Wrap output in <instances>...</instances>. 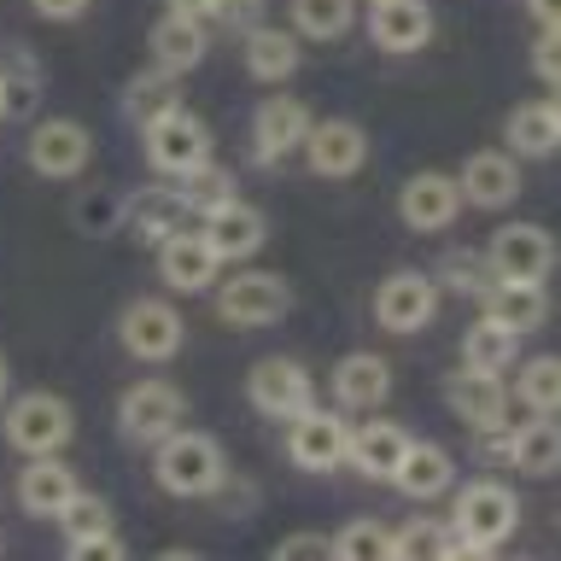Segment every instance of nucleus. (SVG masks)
<instances>
[{"label":"nucleus","instance_id":"obj_50","mask_svg":"<svg viewBox=\"0 0 561 561\" xmlns=\"http://www.w3.org/2000/svg\"><path fill=\"white\" fill-rule=\"evenodd\" d=\"M0 123H7V100H0Z\"/></svg>","mask_w":561,"mask_h":561},{"label":"nucleus","instance_id":"obj_28","mask_svg":"<svg viewBox=\"0 0 561 561\" xmlns=\"http://www.w3.org/2000/svg\"><path fill=\"white\" fill-rule=\"evenodd\" d=\"M152 65L170 70V77H187V70L205 65V18H187V12H164L152 24Z\"/></svg>","mask_w":561,"mask_h":561},{"label":"nucleus","instance_id":"obj_32","mask_svg":"<svg viewBox=\"0 0 561 561\" xmlns=\"http://www.w3.org/2000/svg\"><path fill=\"white\" fill-rule=\"evenodd\" d=\"M42 59H35L30 47H7L0 53V100H7V117H30L35 105H42Z\"/></svg>","mask_w":561,"mask_h":561},{"label":"nucleus","instance_id":"obj_29","mask_svg":"<svg viewBox=\"0 0 561 561\" xmlns=\"http://www.w3.org/2000/svg\"><path fill=\"white\" fill-rule=\"evenodd\" d=\"M240 59H245V77H257V82H287V77H298V65H305V47H298L293 30L252 24V30H245Z\"/></svg>","mask_w":561,"mask_h":561},{"label":"nucleus","instance_id":"obj_47","mask_svg":"<svg viewBox=\"0 0 561 561\" xmlns=\"http://www.w3.org/2000/svg\"><path fill=\"white\" fill-rule=\"evenodd\" d=\"M526 12L538 18V24H561V12H556V0H526Z\"/></svg>","mask_w":561,"mask_h":561},{"label":"nucleus","instance_id":"obj_10","mask_svg":"<svg viewBox=\"0 0 561 561\" xmlns=\"http://www.w3.org/2000/svg\"><path fill=\"white\" fill-rule=\"evenodd\" d=\"M245 398H252L257 415L287 421V415H298V410L316 403V380H310V368L298 357H257L252 375H245Z\"/></svg>","mask_w":561,"mask_h":561},{"label":"nucleus","instance_id":"obj_36","mask_svg":"<svg viewBox=\"0 0 561 561\" xmlns=\"http://www.w3.org/2000/svg\"><path fill=\"white\" fill-rule=\"evenodd\" d=\"M175 193H182V205L193 210V217H205L210 205L234 199V170L217 164V158H205V164H193L187 175H175Z\"/></svg>","mask_w":561,"mask_h":561},{"label":"nucleus","instance_id":"obj_34","mask_svg":"<svg viewBox=\"0 0 561 561\" xmlns=\"http://www.w3.org/2000/svg\"><path fill=\"white\" fill-rule=\"evenodd\" d=\"M508 398L520 403V410H533V415H556L561 410V357H533V363H520V380L508 386Z\"/></svg>","mask_w":561,"mask_h":561},{"label":"nucleus","instance_id":"obj_23","mask_svg":"<svg viewBox=\"0 0 561 561\" xmlns=\"http://www.w3.org/2000/svg\"><path fill=\"white\" fill-rule=\"evenodd\" d=\"M480 316H491V322L515 328L520 340L533 328H543V316H550V293H543V280H508L497 275L491 287L480 293Z\"/></svg>","mask_w":561,"mask_h":561},{"label":"nucleus","instance_id":"obj_26","mask_svg":"<svg viewBox=\"0 0 561 561\" xmlns=\"http://www.w3.org/2000/svg\"><path fill=\"white\" fill-rule=\"evenodd\" d=\"M403 445H410V433H403L398 421H363V427H351V438H345V468H357L363 480L380 485V480H392Z\"/></svg>","mask_w":561,"mask_h":561},{"label":"nucleus","instance_id":"obj_14","mask_svg":"<svg viewBox=\"0 0 561 561\" xmlns=\"http://www.w3.org/2000/svg\"><path fill=\"white\" fill-rule=\"evenodd\" d=\"M462 210H468L462 187H456V175H445V170H415L410 182L398 187V217H403V228H415V234H445Z\"/></svg>","mask_w":561,"mask_h":561},{"label":"nucleus","instance_id":"obj_12","mask_svg":"<svg viewBox=\"0 0 561 561\" xmlns=\"http://www.w3.org/2000/svg\"><path fill=\"white\" fill-rule=\"evenodd\" d=\"M438 316V280L427 270H392L375 287V322L386 333H421Z\"/></svg>","mask_w":561,"mask_h":561},{"label":"nucleus","instance_id":"obj_1","mask_svg":"<svg viewBox=\"0 0 561 561\" xmlns=\"http://www.w3.org/2000/svg\"><path fill=\"white\" fill-rule=\"evenodd\" d=\"M450 520H445V556H491L520 526V497L503 480H468L450 485Z\"/></svg>","mask_w":561,"mask_h":561},{"label":"nucleus","instance_id":"obj_49","mask_svg":"<svg viewBox=\"0 0 561 561\" xmlns=\"http://www.w3.org/2000/svg\"><path fill=\"white\" fill-rule=\"evenodd\" d=\"M7 386H12V363H7V351H0V403H7Z\"/></svg>","mask_w":561,"mask_h":561},{"label":"nucleus","instance_id":"obj_20","mask_svg":"<svg viewBox=\"0 0 561 561\" xmlns=\"http://www.w3.org/2000/svg\"><path fill=\"white\" fill-rule=\"evenodd\" d=\"M368 42L380 53H421L433 42V7L427 0H375L368 7Z\"/></svg>","mask_w":561,"mask_h":561},{"label":"nucleus","instance_id":"obj_35","mask_svg":"<svg viewBox=\"0 0 561 561\" xmlns=\"http://www.w3.org/2000/svg\"><path fill=\"white\" fill-rule=\"evenodd\" d=\"M175 82H182V77H170V70H158V65L140 70V77L123 88V117H129L135 129H140V123H152L158 112L182 105V88H175Z\"/></svg>","mask_w":561,"mask_h":561},{"label":"nucleus","instance_id":"obj_44","mask_svg":"<svg viewBox=\"0 0 561 561\" xmlns=\"http://www.w3.org/2000/svg\"><path fill=\"white\" fill-rule=\"evenodd\" d=\"M556 47H561V24H538V42H533V70L543 77V88H556V77H561Z\"/></svg>","mask_w":561,"mask_h":561},{"label":"nucleus","instance_id":"obj_37","mask_svg":"<svg viewBox=\"0 0 561 561\" xmlns=\"http://www.w3.org/2000/svg\"><path fill=\"white\" fill-rule=\"evenodd\" d=\"M333 556H340V561H386V556H392V526H386L380 515L345 520L340 533H333Z\"/></svg>","mask_w":561,"mask_h":561},{"label":"nucleus","instance_id":"obj_41","mask_svg":"<svg viewBox=\"0 0 561 561\" xmlns=\"http://www.w3.org/2000/svg\"><path fill=\"white\" fill-rule=\"evenodd\" d=\"M199 18L217 30H252V24H263V0H205Z\"/></svg>","mask_w":561,"mask_h":561},{"label":"nucleus","instance_id":"obj_24","mask_svg":"<svg viewBox=\"0 0 561 561\" xmlns=\"http://www.w3.org/2000/svg\"><path fill=\"white\" fill-rule=\"evenodd\" d=\"M70 491H77V468L65 462V456H30L24 473H18V508L35 520H53L59 508L70 503Z\"/></svg>","mask_w":561,"mask_h":561},{"label":"nucleus","instance_id":"obj_6","mask_svg":"<svg viewBox=\"0 0 561 561\" xmlns=\"http://www.w3.org/2000/svg\"><path fill=\"white\" fill-rule=\"evenodd\" d=\"M117 345L129 351L135 363H170V357H182V345H187V322L170 298H135V305L117 316Z\"/></svg>","mask_w":561,"mask_h":561},{"label":"nucleus","instance_id":"obj_38","mask_svg":"<svg viewBox=\"0 0 561 561\" xmlns=\"http://www.w3.org/2000/svg\"><path fill=\"white\" fill-rule=\"evenodd\" d=\"M53 526L65 533V543H88V538H100V533H112V503L94 497V491H70V503L53 515Z\"/></svg>","mask_w":561,"mask_h":561},{"label":"nucleus","instance_id":"obj_11","mask_svg":"<svg viewBox=\"0 0 561 561\" xmlns=\"http://www.w3.org/2000/svg\"><path fill=\"white\" fill-rule=\"evenodd\" d=\"M298 152H305L310 175H322V182H345V175H357L368 164V129L357 117H316Z\"/></svg>","mask_w":561,"mask_h":561},{"label":"nucleus","instance_id":"obj_4","mask_svg":"<svg viewBox=\"0 0 561 561\" xmlns=\"http://www.w3.org/2000/svg\"><path fill=\"white\" fill-rule=\"evenodd\" d=\"M77 438V410L59 392H24L7 410V445L18 456H65V445Z\"/></svg>","mask_w":561,"mask_h":561},{"label":"nucleus","instance_id":"obj_19","mask_svg":"<svg viewBox=\"0 0 561 561\" xmlns=\"http://www.w3.org/2000/svg\"><path fill=\"white\" fill-rule=\"evenodd\" d=\"M310 123H316V117H310L305 100H287V94L263 100L257 117H252V158H257V164H280L287 152L305 147Z\"/></svg>","mask_w":561,"mask_h":561},{"label":"nucleus","instance_id":"obj_16","mask_svg":"<svg viewBox=\"0 0 561 561\" xmlns=\"http://www.w3.org/2000/svg\"><path fill=\"white\" fill-rule=\"evenodd\" d=\"M199 234L210 240V252H217L222 263H252L263 252V240H270V222H263L257 205H245L240 193L222 205H210L199 217Z\"/></svg>","mask_w":561,"mask_h":561},{"label":"nucleus","instance_id":"obj_27","mask_svg":"<svg viewBox=\"0 0 561 561\" xmlns=\"http://www.w3.org/2000/svg\"><path fill=\"white\" fill-rule=\"evenodd\" d=\"M561 147V112L556 100H526L503 117V152L508 158H550Z\"/></svg>","mask_w":561,"mask_h":561},{"label":"nucleus","instance_id":"obj_43","mask_svg":"<svg viewBox=\"0 0 561 561\" xmlns=\"http://www.w3.org/2000/svg\"><path fill=\"white\" fill-rule=\"evenodd\" d=\"M123 205H129L123 193H100V199L88 193V199L77 205V222H82V228H117V222H123Z\"/></svg>","mask_w":561,"mask_h":561},{"label":"nucleus","instance_id":"obj_8","mask_svg":"<svg viewBox=\"0 0 561 561\" xmlns=\"http://www.w3.org/2000/svg\"><path fill=\"white\" fill-rule=\"evenodd\" d=\"M24 164L42 175V182H70V175H82L94 164V135H88V123H77V117H42L30 129Z\"/></svg>","mask_w":561,"mask_h":561},{"label":"nucleus","instance_id":"obj_30","mask_svg":"<svg viewBox=\"0 0 561 561\" xmlns=\"http://www.w3.org/2000/svg\"><path fill=\"white\" fill-rule=\"evenodd\" d=\"M123 222L135 228L140 245H158V240H170L175 228H187L193 210L182 205V193H175V182H170V187H140L135 199L123 205Z\"/></svg>","mask_w":561,"mask_h":561},{"label":"nucleus","instance_id":"obj_40","mask_svg":"<svg viewBox=\"0 0 561 561\" xmlns=\"http://www.w3.org/2000/svg\"><path fill=\"white\" fill-rule=\"evenodd\" d=\"M392 556H398V561L445 556V520H403L398 533H392Z\"/></svg>","mask_w":561,"mask_h":561},{"label":"nucleus","instance_id":"obj_33","mask_svg":"<svg viewBox=\"0 0 561 561\" xmlns=\"http://www.w3.org/2000/svg\"><path fill=\"white\" fill-rule=\"evenodd\" d=\"M287 18L305 42H340L357 24V0H287Z\"/></svg>","mask_w":561,"mask_h":561},{"label":"nucleus","instance_id":"obj_21","mask_svg":"<svg viewBox=\"0 0 561 561\" xmlns=\"http://www.w3.org/2000/svg\"><path fill=\"white\" fill-rule=\"evenodd\" d=\"M497 462H508L515 473H526V480H550V473L561 468V427H556V415H533L526 427H503Z\"/></svg>","mask_w":561,"mask_h":561},{"label":"nucleus","instance_id":"obj_18","mask_svg":"<svg viewBox=\"0 0 561 561\" xmlns=\"http://www.w3.org/2000/svg\"><path fill=\"white\" fill-rule=\"evenodd\" d=\"M456 187H462V205L473 210H508L520 199V158H508L503 147L468 152V164L456 170Z\"/></svg>","mask_w":561,"mask_h":561},{"label":"nucleus","instance_id":"obj_3","mask_svg":"<svg viewBox=\"0 0 561 561\" xmlns=\"http://www.w3.org/2000/svg\"><path fill=\"white\" fill-rule=\"evenodd\" d=\"M210 293H217V316L228 328H275L293 310V280L275 270H234Z\"/></svg>","mask_w":561,"mask_h":561},{"label":"nucleus","instance_id":"obj_13","mask_svg":"<svg viewBox=\"0 0 561 561\" xmlns=\"http://www.w3.org/2000/svg\"><path fill=\"white\" fill-rule=\"evenodd\" d=\"M445 403L468 433H503L508 415H515V398H508L503 375H480V368H456L445 380Z\"/></svg>","mask_w":561,"mask_h":561},{"label":"nucleus","instance_id":"obj_22","mask_svg":"<svg viewBox=\"0 0 561 561\" xmlns=\"http://www.w3.org/2000/svg\"><path fill=\"white\" fill-rule=\"evenodd\" d=\"M392 398V363L380 351H351L333 363V403L340 410H380Z\"/></svg>","mask_w":561,"mask_h":561},{"label":"nucleus","instance_id":"obj_39","mask_svg":"<svg viewBox=\"0 0 561 561\" xmlns=\"http://www.w3.org/2000/svg\"><path fill=\"white\" fill-rule=\"evenodd\" d=\"M433 280H438V287H450V293H462V298H480L497 275H491L485 252H445V263L433 270Z\"/></svg>","mask_w":561,"mask_h":561},{"label":"nucleus","instance_id":"obj_51","mask_svg":"<svg viewBox=\"0 0 561 561\" xmlns=\"http://www.w3.org/2000/svg\"><path fill=\"white\" fill-rule=\"evenodd\" d=\"M363 7H375V0H363Z\"/></svg>","mask_w":561,"mask_h":561},{"label":"nucleus","instance_id":"obj_2","mask_svg":"<svg viewBox=\"0 0 561 561\" xmlns=\"http://www.w3.org/2000/svg\"><path fill=\"white\" fill-rule=\"evenodd\" d=\"M152 480L170 491V497H217L228 485V456L210 433L199 427H175L170 438L152 445Z\"/></svg>","mask_w":561,"mask_h":561},{"label":"nucleus","instance_id":"obj_7","mask_svg":"<svg viewBox=\"0 0 561 561\" xmlns=\"http://www.w3.org/2000/svg\"><path fill=\"white\" fill-rule=\"evenodd\" d=\"M182 421H187V398H182V386H170V380H135L129 392L117 398V433L129 438V445H158V438H170Z\"/></svg>","mask_w":561,"mask_h":561},{"label":"nucleus","instance_id":"obj_48","mask_svg":"<svg viewBox=\"0 0 561 561\" xmlns=\"http://www.w3.org/2000/svg\"><path fill=\"white\" fill-rule=\"evenodd\" d=\"M164 12H187V18H199V12H205V0H164Z\"/></svg>","mask_w":561,"mask_h":561},{"label":"nucleus","instance_id":"obj_9","mask_svg":"<svg viewBox=\"0 0 561 561\" xmlns=\"http://www.w3.org/2000/svg\"><path fill=\"white\" fill-rule=\"evenodd\" d=\"M287 427V462L305 468V473H333L345 468V438H351V421L340 410H322V403H310V410H298L280 421Z\"/></svg>","mask_w":561,"mask_h":561},{"label":"nucleus","instance_id":"obj_45","mask_svg":"<svg viewBox=\"0 0 561 561\" xmlns=\"http://www.w3.org/2000/svg\"><path fill=\"white\" fill-rule=\"evenodd\" d=\"M30 7H35V18H47V24H77L94 0H30Z\"/></svg>","mask_w":561,"mask_h":561},{"label":"nucleus","instance_id":"obj_17","mask_svg":"<svg viewBox=\"0 0 561 561\" xmlns=\"http://www.w3.org/2000/svg\"><path fill=\"white\" fill-rule=\"evenodd\" d=\"M158 275H164V287L175 293H210L222 280V257L210 252V240L199 228H175L170 240H158Z\"/></svg>","mask_w":561,"mask_h":561},{"label":"nucleus","instance_id":"obj_25","mask_svg":"<svg viewBox=\"0 0 561 561\" xmlns=\"http://www.w3.org/2000/svg\"><path fill=\"white\" fill-rule=\"evenodd\" d=\"M386 485H398L410 503H433V497H445V491L456 485V462H450L445 445H415V438H410Z\"/></svg>","mask_w":561,"mask_h":561},{"label":"nucleus","instance_id":"obj_5","mask_svg":"<svg viewBox=\"0 0 561 561\" xmlns=\"http://www.w3.org/2000/svg\"><path fill=\"white\" fill-rule=\"evenodd\" d=\"M140 147H147V164L175 182V175H187L193 164L210 158V123L193 117L187 105H170L152 123H140Z\"/></svg>","mask_w":561,"mask_h":561},{"label":"nucleus","instance_id":"obj_46","mask_svg":"<svg viewBox=\"0 0 561 561\" xmlns=\"http://www.w3.org/2000/svg\"><path fill=\"white\" fill-rule=\"evenodd\" d=\"M65 550L77 556V561H100V556H112V561H117V556H129L112 533H100V538H88V543H65Z\"/></svg>","mask_w":561,"mask_h":561},{"label":"nucleus","instance_id":"obj_31","mask_svg":"<svg viewBox=\"0 0 561 561\" xmlns=\"http://www.w3.org/2000/svg\"><path fill=\"white\" fill-rule=\"evenodd\" d=\"M520 357V333L491 322V316H480L468 333H462V368H480V375H508Z\"/></svg>","mask_w":561,"mask_h":561},{"label":"nucleus","instance_id":"obj_42","mask_svg":"<svg viewBox=\"0 0 561 561\" xmlns=\"http://www.w3.org/2000/svg\"><path fill=\"white\" fill-rule=\"evenodd\" d=\"M270 556L275 561H333V533H287Z\"/></svg>","mask_w":561,"mask_h":561},{"label":"nucleus","instance_id":"obj_15","mask_svg":"<svg viewBox=\"0 0 561 561\" xmlns=\"http://www.w3.org/2000/svg\"><path fill=\"white\" fill-rule=\"evenodd\" d=\"M485 263H491V275H508V280H550L556 240L538 222H503L485 245Z\"/></svg>","mask_w":561,"mask_h":561}]
</instances>
